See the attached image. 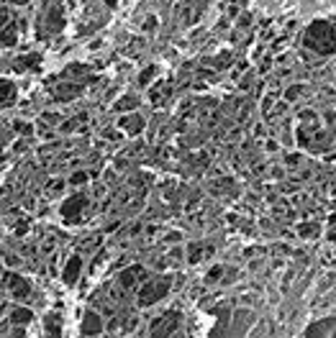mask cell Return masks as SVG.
Segmentation results:
<instances>
[{
	"label": "cell",
	"instance_id": "obj_1",
	"mask_svg": "<svg viewBox=\"0 0 336 338\" xmlns=\"http://www.w3.org/2000/svg\"><path fill=\"white\" fill-rule=\"evenodd\" d=\"M303 49L313 52L316 57L336 54V24H331V21H313L303 34Z\"/></svg>",
	"mask_w": 336,
	"mask_h": 338
},
{
	"label": "cell",
	"instance_id": "obj_2",
	"mask_svg": "<svg viewBox=\"0 0 336 338\" xmlns=\"http://www.w3.org/2000/svg\"><path fill=\"white\" fill-rule=\"evenodd\" d=\"M175 284V274L164 272V274H151L139 289H136V305L139 307H151L156 302H162Z\"/></svg>",
	"mask_w": 336,
	"mask_h": 338
},
{
	"label": "cell",
	"instance_id": "obj_3",
	"mask_svg": "<svg viewBox=\"0 0 336 338\" xmlns=\"http://www.w3.org/2000/svg\"><path fill=\"white\" fill-rule=\"evenodd\" d=\"M31 282L21 274V272H11L8 266H3V295L13 297V302H29L31 300Z\"/></svg>",
	"mask_w": 336,
	"mask_h": 338
},
{
	"label": "cell",
	"instance_id": "obj_4",
	"mask_svg": "<svg viewBox=\"0 0 336 338\" xmlns=\"http://www.w3.org/2000/svg\"><path fill=\"white\" fill-rule=\"evenodd\" d=\"M183 330V312L167 310L159 318H154L149 325V338H175Z\"/></svg>",
	"mask_w": 336,
	"mask_h": 338
},
{
	"label": "cell",
	"instance_id": "obj_5",
	"mask_svg": "<svg viewBox=\"0 0 336 338\" xmlns=\"http://www.w3.org/2000/svg\"><path fill=\"white\" fill-rule=\"evenodd\" d=\"M149 277H151V269H146L144 264H128L121 272H116V287L126 292H136Z\"/></svg>",
	"mask_w": 336,
	"mask_h": 338
},
{
	"label": "cell",
	"instance_id": "obj_6",
	"mask_svg": "<svg viewBox=\"0 0 336 338\" xmlns=\"http://www.w3.org/2000/svg\"><path fill=\"white\" fill-rule=\"evenodd\" d=\"M62 24H64L62 6H59V3H49V6H44V11H41V18H39L36 31H39L41 36H49V34L59 31Z\"/></svg>",
	"mask_w": 336,
	"mask_h": 338
},
{
	"label": "cell",
	"instance_id": "obj_7",
	"mask_svg": "<svg viewBox=\"0 0 336 338\" xmlns=\"http://www.w3.org/2000/svg\"><path fill=\"white\" fill-rule=\"evenodd\" d=\"M105 333V318L100 310H85L80 315V335L82 338H100Z\"/></svg>",
	"mask_w": 336,
	"mask_h": 338
},
{
	"label": "cell",
	"instance_id": "obj_8",
	"mask_svg": "<svg viewBox=\"0 0 336 338\" xmlns=\"http://www.w3.org/2000/svg\"><path fill=\"white\" fill-rule=\"evenodd\" d=\"M87 202H90V197H87V192H72L70 197H67L62 202V208H59V215L67 220V223H77L82 210L87 208Z\"/></svg>",
	"mask_w": 336,
	"mask_h": 338
},
{
	"label": "cell",
	"instance_id": "obj_9",
	"mask_svg": "<svg viewBox=\"0 0 336 338\" xmlns=\"http://www.w3.org/2000/svg\"><path fill=\"white\" fill-rule=\"evenodd\" d=\"M82 272H85V259H82V254L77 251V254H72L70 259H67L64 266H62V272H59L62 284H64V287H75V284H80Z\"/></svg>",
	"mask_w": 336,
	"mask_h": 338
},
{
	"label": "cell",
	"instance_id": "obj_10",
	"mask_svg": "<svg viewBox=\"0 0 336 338\" xmlns=\"http://www.w3.org/2000/svg\"><path fill=\"white\" fill-rule=\"evenodd\" d=\"M118 128L126 133V136H139V133H144V128H146V121H144V116L141 113H123V116L118 118Z\"/></svg>",
	"mask_w": 336,
	"mask_h": 338
},
{
	"label": "cell",
	"instance_id": "obj_11",
	"mask_svg": "<svg viewBox=\"0 0 336 338\" xmlns=\"http://www.w3.org/2000/svg\"><path fill=\"white\" fill-rule=\"evenodd\" d=\"M6 318H8L13 325L26 328V325L36 323V312H34L29 305H24V302H13V307H11V312L6 315Z\"/></svg>",
	"mask_w": 336,
	"mask_h": 338
},
{
	"label": "cell",
	"instance_id": "obj_12",
	"mask_svg": "<svg viewBox=\"0 0 336 338\" xmlns=\"http://www.w3.org/2000/svg\"><path fill=\"white\" fill-rule=\"evenodd\" d=\"M333 330H336V315H331V318H326V320L313 323L305 330V338H331Z\"/></svg>",
	"mask_w": 336,
	"mask_h": 338
},
{
	"label": "cell",
	"instance_id": "obj_13",
	"mask_svg": "<svg viewBox=\"0 0 336 338\" xmlns=\"http://www.w3.org/2000/svg\"><path fill=\"white\" fill-rule=\"evenodd\" d=\"M295 231H298V238L300 241H316L323 233V225L318 220H303V223H298Z\"/></svg>",
	"mask_w": 336,
	"mask_h": 338
},
{
	"label": "cell",
	"instance_id": "obj_14",
	"mask_svg": "<svg viewBox=\"0 0 336 338\" xmlns=\"http://www.w3.org/2000/svg\"><path fill=\"white\" fill-rule=\"evenodd\" d=\"M52 93H54L57 100L67 103V100H75V98L82 93V87H80V82H64V85H57Z\"/></svg>",
	"mask_w": 336,
	"mask_h": 338
},
{
	"label": "cell",
	"instance_id": "obj_15",
	"mask_svg": "<svg viewBox=\"0 0 336 338\" xmlns=\"http://www.w3.org/2000/svg\"><path fill=\"white\" fill-rule=\"evenodd\" d=\"M203 259H206V246L200 241H193V243L185 246V261L188 264H200Z\"/></svg>",
	"mask_w": 336,
	"mask_h": 338
},
{
	"label": "cell",
	"instance_id": "obj_16",
	"mask_svg": "<svg viewBox=\"0 0 336 338\" xmlns=\"http://www.w3.org/2000/svg\"><path fill=\"white\" fill-rule=\"evenodd\" d=\"M44 330H47V338H62V320L57 312H49L44 318Z\"/></svg>",
	"mask_w": 336,
	"mask_h": 338
},
{
	"label": "cell",
	"instance_id": "obj_17",
	"mask_svg": "<svg viewBox=\"0 0 336 338\" xmlns=\"http://www.w3.org/2000/svg\"><path fill=\"white\" fill-rule=\"evenodd\" d=\"M136 108H139V98H136V95H131V93L121 95V98L116 100V105H113V110H116V113H133Z\"/></svg>",
	"mask_w": 336,
	"mask_h": 338
},
{
	"label": "cell",
	"instance_id": "obj_18",
	"mask_svg": "<svg viewBox=\"0 0 336 338\" xmlns=\"http://www.w3.org/2000/svg\"><path fill=\"white\" fill-rule=\"evenodd\" d=\"M39 64H41V57H39V54H26V57H18V59H16V67H13V70H16V72L39 70Z\"/></svg>",
	"mask_w": 336,
	"mask_h": 338
},
{
	"label": "cell",
	"instance_id": "obj_19",
	"mask_svg": "<svg viewBox=\"0 0 336 338\" xmlns=\"http://www.w3.org/2000/svg\"><path fill=\"white\" fill-rule=\"evenodd\" d=\"M223 277H226V266L223 264H213L206 277H203V284H216V282H223Z\"/></svg>",
	"mask_w": 336,
	"mask_h": 338
},
{
	"label": "cell",
	"instance_id": "obj_20",
	"mask_svg": "<svg viewBox=\"0 0 336 338\" xmlns=\"http://www.w3.org/2000/svg\"><path fill=\"white\" fill-rule=\"evenodd\" d=\"M93 179V174L90 172H85V169H75L72 174H70V179H67V185L70 187H82V185H87Z\"/></svg>",
	"mask_w": 336,
	"mask_h": 338
},
{
	"label": "cell",
	"instance_id": "obj_21",
	"mask_svg": "<svg viewBox=\"0 0 336 338\" xmlns=\"http://www.w3.org/2000/svg\"><path fill=\"white\" fill-rule=\"evenodd\" d=\"M16 93H18V87H13V82H11V80H3V108H6V110L13 105Z\"/></svg>",
	"mask_w": 336,
	"mask_h": 338
},
{
	"label": "cell",
	"instance_id": "obj_22",
	"mask_svg": "<svg viewBox=\"0 0 336 338\" xmlns=\"http://www.w3.org/2000/svg\"><path fill=\"white\" fill-rule=\"evenodd\" d=\"M87 75H90V70H87V67L85 64H72V70H64L62 72V77H87Z\"/></svg>",
	"mask_w": 336,
	"mask_h": 338
},
{
	"label": "cell",
	"instance_id": "obj_23",
	"mask_svg": "<svg viewBox=\"0 0 336 338\" xmlns=\"http://www.w3.org/2000/svg\"><path fill=\"white\" fill-rule=\"evenodd\" d=\"M167 95H170V87H167V85H154V90H151V103L159 105Z\"/></svg>",
	"mask_w": 336,
	"mask_h": 338
},
{
	"label": "cell",
	"instance_id": "obj_24",
	"mask_svg": "<svg viewBox=\"0 0 336 338\" xmlns=\"http://www.w3.org/2000/svg\"><path fill=\"white\" fill-rule=\"evenodd\" d=\"M13 131L18 133V136H26V139L34 136V126H31L29 121H16V123H13Z\"/></svg>",
	"mask_w": 336,
	"mask_h": 338
},
{
	"label": "cell",
	"instance_id": "obj_25",
	"mask_svg": "<svg viewBox=\"0 0 336 338\" xmlns=\"http://www.w3.org/2000/svg\"><path fill=\"white\" fill-rule=\"evenodd\" d=\"M29 228H31V223H29L26 218H18V220L13 223V236H18V238H24V236L29 233Z\"/></svg>",
	"mask_w": 336,
	"mask_h": 338
},
{
	"label": "cell",
	"instance_id": "obj_26",
	"mask_svg": "<svg viewBox=\"0 0 336 338\" xmlns=\"http://www.w3.org/2000/svg\"><path fill=\"white\" fill-rule=\"evenodd\" d=\"M64 187H67L64 179H52V182L47 185V195H49V197H57V195L64 192Z\"/></svg>",
	"mask_w": 336,
	"mask_h": 338
},
{
	"label": "cell",
	"instance_id": "obj_27",
	"mask_svg": "<svg viewBox=\"0 0 336 338\" xmlns=\"http://www.w3.org/2000/svg\"><path fill=\"white\" fill-rule=\"evenodd\" d=\"M156 75H159V70H156L154 64H151V67H146V70L139 75V85H141V87H146V85H149V82H151Z\"/></svg>",
	"mask_w": 336,
	"mask_h": 338
},
{
	"label": "cell",
	"instance_id": "obj_28",
	"mask_svg": "<svg viewBox=\"0 0 336 338\" xmlns=\"http://www.w3.org/2000/svg\"><path fill=\"white\" fill-rule=\"evenodd\" d=\"M300 95H303V85H290V87L285 90V100H287V103L298 100Z\"/></svg>",
	"mask_w": 336,
	"mask_h": 338
},
{
	"label": "cell",
	"instance_id": "obj_29",
	"mask_svg": "<svg viewBox=\"0 0 336 338\" xmlns=\"http://www.w3.org/2000/svg\"><path fill=\"white\" fill-rule=\"evenodd\" d=\"M100 136H103V139H110V141H121V139H123V131H121V128H118V131L105 128V131H100Z\"/></svg>",
	"mask_w": 336,
	"mask_h": 338
},
{
	"label": "cell",
	"instance_id": "obj_30",
	"mask_svg": "<svg viewBox=\"0 0 336 338\" xmlns=\"http://www.w3.org/2000/svg\"><path fill=\"white\" fill-rule=\"evenodd\" d=\"M180 241H183V233L180 231H170V233L162 236V243H180Z\"/></svg>",
	"mask_w": 336,
	"mask_h": 338
},
{
	"label": "cell",
	"instance_id": "obj_31",
	"mask_svg": "<svg viewBox=\"0 0 336 338\" xmlns=\"http://www.w3.org/2000/svg\"><path fill=\"white\" fill-rule=\"evenodd\" d=\"M3 338H29L26 328H21V325H13V330H8Z\"/></svg>",
	"mask_w": 336,
	"mask_h": 338
},
{
	"label": "cell",
	"instance_id": "obj_32",
	"mask_svg": "<svg viewBox=\"0 0 336 338\" xmlns=\"http://www.w3.org/2000/svg\"><path fill=\"white\" fill-rule=\"evenodd\" d=\"M264 151H270V154H275V151H280V144H277L275 139H267V141H264Z\"/></svg>",
	"mask_w": 336,
	"mask_h": 338
},
{
	"label": "cell",
	"instance_id": "obj_33",
	"mask_svg": "<svg viewBox=\"0 0 336 338\" xmlns=\"http://www.w3.org/2000/svg\"><path fill=\"white\" fill-rule=\"evenodd\" d=\"M272 100H275V95H267V98L262 100V113H270V110H272V108H270Z\"/></svg>",
	"mask_w": 336,
	"mask_h": 338
},
{
	"label": "cell",
	"instance_id": "obj_34",
	"mask_svg": "<svg viewBox=\"0 0 336 338\" xmlns=\"http://www.w3.org/2000/svg\"><path fill=\"white\" fill-rule=\"evenodd\" d=\"M285 162H287L290 167H295V164L300 162V156H298V154H287V156H285Z\"/></svg>",
	"mask_w": 336,
	"mask_h": 338
},
{
	"label": "cell",
	"instance_id": "obj_35",
	"mask_svg": "<svg viewBox=\"0 0 336 338\" xmlns=\"http://www.w3.org/2000/svg\"><path fill=\"white\" fill-rule=\"evenodd\" d=\"M254 133H257V136H267V131H264V126L259 123V126H254Z\"/></svg>",
	"mask_w": 336,
	"mask_h": 338
},
{
	"label": "cell",
	"instance_id": "obj_36",
	"mask_svg": "<svg viewBox=\"0 0 336 338\" xmlns=\"http://www.w3.org/2000/svg\"><path fill=\"white\" fill-rule=\"evenodd\" d=\"M154 24H156V18H149V21H146V26H144V29H146V31H154Z\"/></svg>",
	"mask_w": 336,
	"mask_h": 338
},
{
	"label": "cell",
	"instance_id": "obj_37",
	"mask_svg": "<svg viewBox=\"0 0 336 338\" xmlns=\"http://www.w3.org/2000/svg\"><path fill=\"white\" fill-rule=\"evenodd\" d=\"M331 338H336V330H333V333H331Z\"/></svg>",
	"mask_w": 336,
	"mask_h": 338
}]
</instances>
